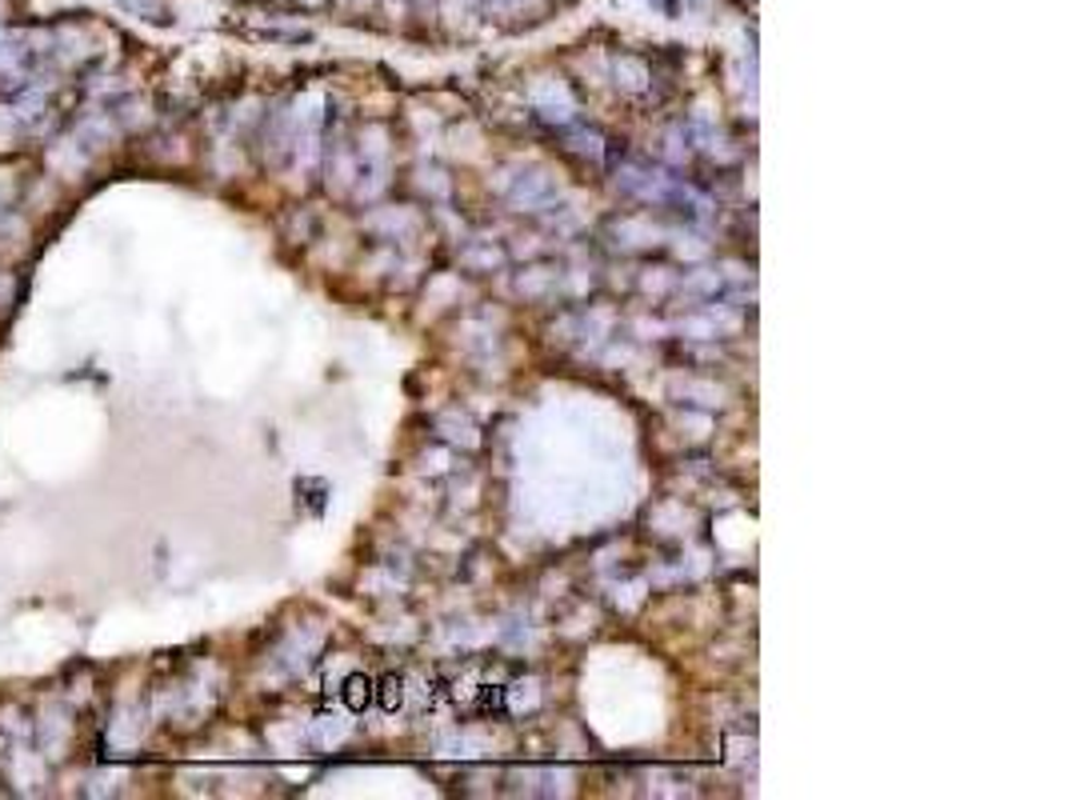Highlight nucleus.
I'll return each mask as SVG.
<instances>
[{
	"label": "nucleus",
	"instance_id": "nucleus-2",
	"mask_svg": "<svg viewBox=\"0 0 1068 800\" xmlns=\"http://www.w3.org/2000/svg\"><path fill=\"white\" fill-rule=\"evenodd\" d=\"M116 9H124L128 16H140V21H169V13H164V4L160 0H112Z\"/></svg>",
	"mask_w": 1068,
	"mask_h": 800
},
{
	"label": "nucleus",
	"instance_id": "nucleus-3",
	"mask_svg": "<svg viewBox=\"0 0 1068 800\" xmlns=\"http://www.w3.org/2000/svg\"><path fill=\"white\" fill-rule=\"evenodd\" d=\"M13 780L21 788L40 785V764H33V752H25V749L13 752Z\"/></svg>",
	"mask_w": 1068,
	"mask_h": 800
},
{
	"label": "nucleus",
	"instance_id": "nucleus-1",
	"mask_svg": "<svg viewBox=\"0 0 1068 800\" xmlns=\"http://www.w3.org/2000/svg\"><path fill=\"white\" fill-rule=\"evenodd\" d=\"M37 744H40V752H45L49 761L64 756V749H69V713H64V709L49 704V709L40 713V721H37Z\"/></svg>",
	"mask_w": 1068,
	"mask_h": 800
},
{
	"label": "nucleus",
	"instance_id": "nucleus-4",
	"mask_svg": "<svg viewBox=\"0 0 1068 800\" xmlns=\"http://www.w3.org/2000/svg\"><path fill=\"white\" fill-rule=\"evenodd\" d=\"M9 293H13V281H9V276H0V296H9Z\"/></svg>",
	"mask_w": 1068,
	"mask_h": 800
}]
</instances>
